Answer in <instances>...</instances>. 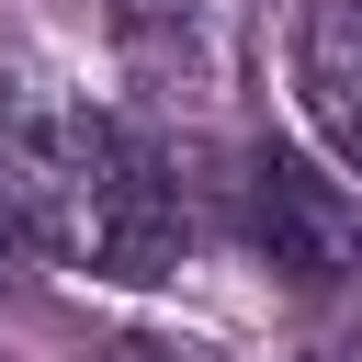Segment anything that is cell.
Masks as SVG:
<instances>
[{"instance_id": "6", "label": "cell", "mask_w": 362, "mask_h": 362, "mask_svg": "<svg viewBox=\"0 0 362 362\" xmlns=\"http://www.w3.org/2000/svg\"><path fill=\"white\" fill-rule=\"evenodd\" d=\"M317 362H362V339H328V351H317Z\"/></svg>"}, {"instance_id": "4", "label": "cell", "mask_w": 362, "mask_h": 362, "mask_svg": "<svg viewBox=\"0 0 362 362\" xmlns=\"http://www.w3.org/2000/svg\"><path fill=\"white\" fill-rule=\"evenodd\" d=\"M113 23H124V57H136L170 102H215L226 68H238L226 0H113Z\"/></svg>"}, {"instance_id": "2", "label": "cell", "mask_w": 362, "mask_h": 362, "mask_svg": "<svg viewBox=\"0 0 362 362\" xmlns=\"http://www.w3.org/2000/svg\"><path fill=\"white\" fill-rule=\"evenodd\" d=\"M238 226H249V249H260L283 283H305V294L362 283V192L328 181V170H305L294 147H249V158H238Z\"/></svg>"}, {"instance_id": "3", "label": "cell", "mask_w": 362, "mask_h": 362, "mask_svg": "<svg viewBox=\"0 0 362 362\" xmlns=\"http://www.w3.org/2000/svg\"><path fill=\"white\" fill-rule=\"evenodd\" d=\"M283 68H294V102H305L317 147L362 192V0H305L294 34H283Z\"/></svg>"}, {"instance_id": "5", "label": "cell", "mask_w": 362, "mask_h": 362, "mask_svg": "<svg viewBox=\"0 0 362 362\" xmlns=\"http://www.w3.org/2000/svg\"><path fill=\"white\" fill-rule=\"evenodd\" d=\"M113 362H192V351H113Z\"/></svg>"}, {"instance_id": "7", "label": "cell", "mask_w": 362, "mask_h": 362, "mask_svg": "<svg viewBox=\"0 0 362 362\" xmlns=\"http://www.w3.org/2000/svg\"><path fill=\"white\" fill-rule=\"evenodd\" d=\"M11 260H23V249H11V226H0V283H11Z\"/></svg>"}, {"instance_id": "1", "label": "cell", "mask_w": 362, "mask_h": 362, "mask_svg": "<svg viewBox=\"0 0 362 362\" xmlns=\"http://www.w3.org/2000/svg\"><path fill=\"white\" fill-rule=\"evenodd\" d=\"M0 226L23 260L147 294L192 249V192L136 124L57 102V113H0Z\"/></svg>"}]
</instances>
